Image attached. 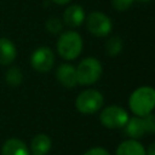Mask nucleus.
<instances>
[{"instance_id":"nucleus-18","label":"nucleus","mask_w":155,"mask_h":155,"mask_svg":"<svg viewBox=\"0 0 155 155\" xmlns=\"http://www.w3.org/2000/svg\"><path fill=\"white\" fill-rule=\"evenodd\" d=\"M143 122H144V127H145V132L147 133H155V115L153 113L142 116Z\"/></svg>"},{"instance_id":"nucleus-3","label":"nucleus","mask_w":155,"mask_h":155,"mask_svg":"<svg viewBox=\"0 0 155 155\" xmlns=\"http://www.w3.org/2000/svg\"><path fill=\"white\" fill-rule=\"evenodd\" d=\"M76 68V81L79 85L90 86L96 84L103 73L102 63L94 57H87L80 61Z\"/></svg>"},{"instance_id":"nucleus-20","label":"nucleus","mask_w":155,"mask_h":155,"mask_svg":"<svg viewBox=\"0 0 155 155\" xmlns=\"http://www.w3.org/2000/svg\"><path fill=\"white\" fill-rule=\"evenodd\" d=\"M82 155H110V153L102 147H94V148H91L87 151H85Z\"/></svg>"},{"instance_id":"nucleus-23","label":"nucleus","mask_w":155,"mask_h":155,"mask_svg":"<svg viewBox=\"0 0 155 155\" xmlns=\"http://www.w3.org/2000/svg\"><path fill=\"white\" fill-rule=\"evenodd\" d=\"M137 1H139V2H149L151 0H137Z\"/></svg>"},{"instance_id":"nucleus-12","label":"nucleus","mask_w":155,"mask_h":155,"mask_svg":"<svg viewBox=\"0 0 155 155\" xmlns=\"http://www.w3.org/2000/svg\"><path fill=\"white\" fill-rule=\"evenodd\" d=\"M17 56L16 45L7 38H0V65H10Z\"/></svg>"},{"instance_id":"nucleus-7","label":"nucleus","mask_w":155,"mask_h":155,"mask_svg":"<svg viewBox=\"0 0 155 155\" xmlns=\"http://www.w3.org/2000/svg\"><path fill=\"white\" fill-rule=\"evenodd\" d=\"M30 65L39 73H47L54 65V53L48 46L38 47L30 56Z\"/></svg>"},{"instance_id":"nucleus-6","label":"nucleus","mask_w":155,"mask_h":155,"mask_svg":"<svg viewBox=\"0 0 155 155\" xmlns=\"http://www.w3.org/2000/svg\"><path fill=\"white\" fill-rule=\"evenodd\" d=\"M85 21H86L87 30L93 36H97V38L108 36L113 29L111 19L105 13L99 12V11H93L88 13Z\"/></svg>"},{"instance_id":"nucleus-10","label":"nucleus","mask_w":155,"mask_h":155,"mask_svg":"<svg viewBox=\"0 0 155 155\" xmlns=\"http://www.w3.org/2000/svg\"><path fill=\"white\" fill-rule=\"evenodd\" d=\"M1 155H31L27 144L19 138H10L1 147Z\"/></svg>"},{"instance_id":"nucleus-16","label":"nucleus","mask_w":155,"mask_h":155,"mask_svg":"<svg viewBox=\"0 0 155 155\" xmlns=\"http://www.w3.org/2000/svg\"><path fill=\"white\" fill-rule=\"evenodd\" d=\"M122 50V40L120 39V36H111L105 42V52L114 57L116 54H119Z\"/></svg>"},{"instance_id":"nucleus-8","label":"nucleus","mask_w":155,"mask_h":155,"mask_svg":"<svg viewBox=\"0 0 155 155\" xmlns=\"http://www.w3.org/2000/svg\"><path fill=\"white\" fill-rule=\"evenodd\" d=\"M56 78L58 82L67 87L73 88L78 85L76 81V68L70 63H63L56 69Z\"/></svg>"},{"instance_id":"nucleus-15","label":"nucleus","mask_w":155,"mask_h":155,"mask_svg":"<svg viewBox=\"0 0 155 155\" xmlns=\"http://www.w3.org/2000/svg\"><path fill=\"white\" fill-rule=\"evenodd\" d=\"M5 81L11 87H17L23 81V73L18 67H11L5 73Z\"/></svg>"},{"instance_id":"nucleus-11","label":"nucleus","mask_w":155,"mask_h":155,"mask_svg":"<svg viewBox=\"0 0 155 155\" xmlns=\"http://www.w3.org/2000/svg\"><path fill=\"white\" fill-rule=\"evenodd\" d=\"M115 155H147V150L138 139L130 138L117 145Z\"/></svg>"},{"instance_id":"nucleus-4","label":"nucleus","mask_w":155,"mask_h":155,"mask_svg":"<svg viewBox=\"0 0 155 155\" xmlns=\"http://www.w3.org/2000/svg\"><path fill=\"white\" fill-rule=\"evenodd\" d=\"M104 98L103 94L94 88H87L79 93L75 99V108L78 111L85 115L94 114L103 107Z\"/></svg>"},{"instance_id":"nucleus-17","label":"nucleus","mask_w":155,"mask_h":155,"mask_svg":"<svg viewBox=\"0 0 155 155\" xmlns=\"http://www.w3.org/2000/svg\"><path fill=\"white\" fill-rule=\"evenodd\" d=\"M46 29H47V31L51 33V34H58V33H61L62 29H63V23H62V21H61L59 18H57V17H51V18H48L47 22H46Z\"/></svg>"},{"instance_id":"nucleus-13","label":"nucleus","mask_w":155,"mask_h":155,"mask_svg":"<svg viewBox=\"0 0 155 155\" xmlns=\"http://www.w3.org/2000/svg\"><path fill=\"white\" fill-rule=\"evenodd\" d=\"M52 140L45 133L36 134L30 142V154L31 155H46L51 150Z\"/></svg>"},{"instance_id":"nucleus-2","label":"nucleus","mask_w":155,"mask_h":155,"mask_svg":"<svg viewBox=\"0 0 155 155\" xmlns=\"http://www.w3.org/2000/svg\"><path fill=\"white\" fill-rule=\"evenodd\" d=\"M57 52L65 61L76 59L82 51V38L75 30L63 31L57 40Z\"/></svg>"},{"instance_id":"nucleus-5","label":"nucleus","mask_w":155,"mask_h":155,"mask_svg":"<svg viewBox=\"0 0 155 155\" xmlns=\"http://www.w3.org/2000/svg\"><path fill=\"white\" fill-rule=\"evenodd\" d=\"M128 119V113L120 105H108L99 114L101 124L110 130L124 128Z\"/></svg>"},{"instance_id":"nucleus-1","label":"nucleus","mask_w":155,"mask_h":155,"mask_svg":"<svg viewBox=\"0 0 155 155\" xmlns=\"http://www.w3.org/2000/svg\"><path fill=\"white\" fill-rule=\"evenodd\" d=\"M128 107L136 116H145L155 109V88L151 86H140L136 88L130 98Z\"/></svg>"},{"instance_id":"nucleus-14","label":"nucleus","mask_w":155,"mask_h":155,"mask_svg":"<svg viewBox=\"0 0 155 155\" xmlns=\"http://www.w3.org/2000/svg\"><path fill=\"white\" fill-rule=\"evenodd\" d=\"M124 128H125V133L132 139H139L147 133L143 119L140 116H136V115L133 117L128 119V121L126 122Z\"/></svg>"},{"instance_id":"nucleus-21","label":"nucleus","mask_w":155,"mask_h":155,"mask_svg":"<svg viewBox=\"0 0 155 155\" xmlns=\"http://www.w3.org/2000/svg\"><path fill=\"white\" fill-rule=\"evenodd\" d=\"M147 155H155V143L149 145V148L147 149Z\"/></svg>"},{"instance_id":"nucleus-9","label":"nucleus","mask_w":155,"mask_h":155,"mask_svg":"<svg viewBox=\"0 0 155 155\" xmlns=\"http://www.w3.org/2000/svg\"><path fill=\"white\" fill-rule=\"evenodd\" d=\"M86 19V13L82 6L80 5H70L64 10L63 22L70 28L80 27Z\"/></svg>"},{"instance_id":"nucleus-22","label":"nucleus","mask_w":155,"mask_h":155,"mask_svg":"<svg viewBox=\"0 0 155 155\" xmlns=\"http://www.w3.org/2000/svg\"><path fill=\"white\" fill-rule=\"evenodd\" d=\"M51 1L54 2V4H57V5H65V4L70 2L71 0H51Z\"/></svg>"},{"instance_id":"nucleus-19","label":"nucleus","mask_w":155,"mask_h":155,"mask_svg":"<svg viewBox=\"0 0 155 155\" xmlns=\"http://www.w3.org/2000/svg\"><path fill=\"white\" fill-rule=\"evenodd\" d=\"M134 1L136 0H111V5L115 10L122 12V11L128 10Z\"/></svg>"}]
</instances>
